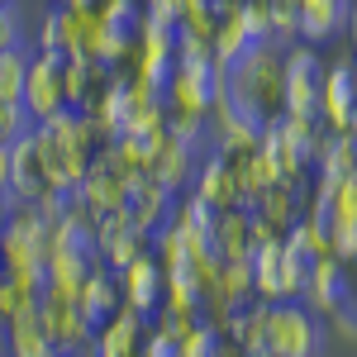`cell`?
I'll list each match as a JSON object with an SVG mask.
<instances>
[{"label":"cell","mask_w":357,"mask_h":357,"mask_svg":"<svg viewBox=\"0 0 357 357\" xmlns=\"http://www.w3.org/2000/svg\"><path fill=\"white\" fill-rule=\"evenodd\" d=\"M338 333H343V338H353V343H357V314L348 310V305H343V314H338Z\"/></svg>","instance_id":"5b68a950"},{"label":"cell","mask_w":357,"mask_h":357,"mask_svg":"<svg viewBox=\"0 0 357 357\" xmlns=\"http://www.w3.org/2000/svg\"><path fill=\"white\" fill-rule=\"evenodd\" d=\"M10 348H15V357H57V338L48 333L43 314L29 310V314L15 319V329H10Z\"/></svg>","instance_id":"7a4b0ae2"},{"label":"cell","mask_w":357,"mask_h":357,"mask_svg":"<svg viewBox=\"0 0 357 357\" xmlns=\"http://www.w3.org/2000/svg\"><path fill=\"white\" fill-rule=\"evenodd\" d=\"M314 296H319V305H324V310H338V305H343V296H348V281H343V267H333V262H324V267L314 272Z\"/></svg>","instance_id":"3957f363"},{"label":"cell","mask_w":357,"mask_h":357,"mask_svg":"<svg viewBox=\"0 0 357 357\" xmlns=\"http://www.w3.org/2000/svg\"><path fill=\"white\" fill-rule=\"evenodd\" d=\"M305 15H310V29L314 33H329L343 10H338V0H305Z\"/></svg>","instance_id":"277c9868"},{"label":"cell","mask_w":357,"mask_h":357,"mask_svg":"<svg viewBox=\"0 0 357 357\" xmlns=\"http://www.w3.org/2000/svg\"><path fill=\"white\" fill-rule=\"evenodd\" d=\"M252 357H267V353H252Z\"/></svg>","instance_id":"8992f818"},{"label":"cell","mask_w":357,"mask_h":357,"mask_svg":"<svg viewBox=\"0 0 357 357\" xmlns=\"http://www.w3.org/2000/svg\"><path fill=\"white\" fill-rule=\"evenodd\" d=\"M262 353L267 357H314L319 353V329L305 310H267V333H262Z\"/></svg>","instance_id":"6da1fadb"}]
</instances>
